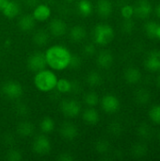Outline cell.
<instances>
[{
	"instance_id": "obj_29",
	"label": "cell",
	"mask_w": 160,
	"mask_h": 161,
	"mask_svg": "<svg viewBox=\"0 0 160 161\" xmlns=\"http://www.w3.org/2000/svg\"><path fill=\"white\" fill-rule=\"evenodd\" d=\"M138 136L143 140H148L151 138L152 136V129L150 127L149 125H147L146 123H141L137 130Z\"/></svg>"
},
{
	"instance_id": "obj_41",
	"label": "cell",
	"mask_w": 160,
	"mask_h": 161,
	"mask_svg": "<svg viewBox=\"0 0 160 161\" xmlns=\"http://www.w3.org/2000/svg\"><path fill=\"white\" fill-rule=\"evenodd\" d=\"M16 110H17V112H18L20 115L23 116V115H25V114H26V112H27V108H26L25 105L21 104V105H19V106L17 107Z\"/></svg>"
},
{
	"instance_id": "obj_3",
	"label": "cell",
	"mask_w": 160,
	"mask_h": 161,
	"mask_svg": "<svg viewBox=\"0 0 160 161\" xmlns=\"http://www.w3.org/2000/svg\"><path fill=\"white\" fill-rule=\"evenodd\" d=\"M114 30L109 25L99 24L93 29V40L99 45H107L114 39Z\"/></svg>"
},
{
	"instance_id": "obj_27",
	"label": "cell",
	"mask_w": 160,
	"mask_h": 161,
	"mask_svg": "<svg viewBox=\"0 0 160 161\" xmlns=\"http://www.w3.org/2000/svg\"><path fill=\"white\" fill-rule=\"evenodd\" d=\"M40 127H41V130L42 133L49 134L55 128V122L50 117H44L40 124Z\"/></svg>"
},
{
	"instance_id": "obj_32",
	"label": "cell",
	"mask_w": 160,
	"mask_h": 161,
	"mask_svg": "<svg viewBox=\"0 0 160 161\" xmlns=\"http://www.w3.org/2000/svg\"><path fill=\"white\" fill-rule=\"evenodd\" d=\"M85 103L89 106V107H95L98 105L99 103V96L97 95V93L95 92H88L86 95H85Z\"/></svg>"
},
{
	"instance_id": "obj_42",
	"label": "cell",
	"mask_w": 160,
	"mask_h": 161,
	"mask_svg": "<svg viewBox=\"0 0 160 161\" xmlns=\"http://www.w3.org/2000/svg\"><path fill=\"white\" fill-rule=\"evenodd\" d=\"M25 3L28 7H36L37 5H39V0H25Z\"/></svg>"
},
{
	"instance_id": "obj_44",
	"label": "cell",
	"mask_w": 160,
	"mask_h": 161,
	"mask_svg": "<svg viewBox=\"0 0 160 161\" xmlns=\"http://www.w3.org/2000/svg\"><path fill=\"white\" fill-rule=\"evenodd\" d=\"M8 0H0V10L3 9V8L5 7V5L8 3Z\"/></svg>"
},
{
	"instance_id": "obj_46",
	"label": "cell",
	"mask_w": 160,
	"mask_h": 161,
	"mask_svg": "<svg viewBox=\"0 0 160 161\" xmlns=\"http://www.w3.org/2000/svg\"><path fill=\"white\" fill-rule=\"evenodd\" d=\"M157 87L160 89V75L157 76Z\"/></svg>"
},
{
	"instance_id": "obj_5",
	"label": "cell",
	"mask_w": 160,
	"mask_h": 161,
	"mask_svg": "<svg viewBox=\"0 0 160 161\" xmlns=\"http://www.w3.org/2000/svg\"><path fill=\"white\" fill-rule=\"evenodd\" d=\"M1 92L8 99H18L23 94V88L16 81H7L2 85Z\"/></svg>"
},
{
	"instance_id": "obj_39",
	"label": "cell",
	"mask_w": 160,
	"mask_h": 161,
	"mask_svg": "<svg viewBox=\"0 0 160 161\" xmlns=\"http://www.w3.org/2000/svg\"><path fill=\"white\" fill-rule=\"evenodd\" d=\"M83 52H84V54H85L86 56L91 57V56L94 55V53H95V47H94V45H93V44L89 43V44H87V45L84 47Z\"/></svg>"
},
{
	"instance_id": "obj_30",
	"label": "cell",
	"mask_w": 160,
	"mask_h": 161,
	"mask_svg": "<svg viewBox=\"0 0 160 161\" xmlns=\"http://www.w3.org/2000/svg\"><path fill=\"white\" fill-rule=\"evenodd\" d=\"M158 24L155 21H149L144 25V32L150 39H156V30Z\"/></svg>"
},
{
	"instance_id": "obj_35",
	"label": "cell",
	"mask_w": 160,
	"mask_h": 161,
	"mask_svg": "<svg viewBox=\"0 0 160 161\" xmlns=\"http://www.w3.org/2000/svg\"><path fill=\"white\" fill-rule=\"evenodd\" d=\"M23 157L20 151L16 150V149H11L9 150L7 155H6V159L9 161H20L22 160Z\"/></svg>"
},
{
	"instance_id": "obj_2",
	"label": "cell",
	"mask_w": 160,
	"mask_h": 161,
	"mask_svg": "<svg viewBox=\"0 0 160 161\" xmlns=\"http://www.w3.org/2000/svg\"><path fill=\"white\" fill-rule=\"evenodd\" d=\"M58 77L54 74V72L50 70L43 69L36 73L34 77V84L36 88L41 92H51L56 89Z\"/></svg>"
},
{
	"instance_id": "obj_4",
	"label": "cell",
	"mask_w": 160,
	"mask_h": 161,
	"mask_svg": "<svg viewBox=\"0 0 160 161\" xmlns=\"http://www.w3.org/2000/svg\"><path fill=\"white\" fill-rule=\"evenodd\" d=\"M27 68L29 71L37 73L39 71H41L46 68L47 62L45 58V54L41 52H35L32 55H30L27 58L26 62Z\"/></svg>"
},
{
	"instance_id": "obj_37",
	"label": "cell",
	"mask_w": 160,
	"mask_h": 161,
	"mask_svg": "<svg viewBox=\"0 0 160 161\" xmlns=\"http://www.w3.org/2000/svg\"><path fill=\"white\" fill-rule=\"evenodd\" d=\"M121 14L124 19H130L134 15V8L131 5H124L121 9Z\"/></svg>"
},
{
	"instance_id": "obj_17",
	"label": "cell",
	"mask_w": 160,
	"mask_h": 161,
	"mask_svg": "<svg viewBox=\"0 0 160 161\" xmlns=\"http://www.w3.org/2000/svg\"><path fill=\"white\" fill-rule=\"evenodd\" d=\"M35 21L36 20L34 19L33 15L25 14L20 17L18 21V27L24 32H28L32 30L33 27L35 26Z\"/></svg>"
},
{
	"instance_id": "obj_12",
	"label": "cell",
	"mask_w": 160,
	"mask_h": 161,
	"mask_svg": "<svg viewBox=\"0 0 160 161\" xmlns=\"http://www.w3.org/2000/svg\"><path fill=\"white\" fill-rule=\"evenodd\" d=\"M49 31L55 37L63 36L67 32V25L61 19H54L49 24Z\"/></svg>"
},
{
	"instance_id": "obj_6",
	"label": "cell",
	"mask_w": 160,
	"mask_h": 161,
	"mask_svg": "<svg viewBox=\"0 0 160 161\" xmlns=\"http://www.w3.org/2000/svg\"><path fill=\"white\" fill-rule=\"evenodd\" d=\"M144 67L152 73L160 71V50L154 49L147 54L144 59Z\"/></svg>"
},
{
	"instance_id": "obj_40",
	"label": "cell",
	"mask_w": 160,
	"mask_h": 161,
	"mask_svg": "<svg viewBox=\"0 0 160 161\" xmlns=\"http://www.w3.org/2000/svg\"><path fill=\"white\" fill-rule=\"evenodd\" d=\"M57 159L58 161H73L74 160V158L70 154H68V153H62V154H60L58 157Z\"/></svg>"
},
{
	"instance_id": "obj_14",
	"label": "cell",
	"mask_w": 160,
	"mask_h": 161,
	"mask_svg": "<svg viewBox=\"0 0 160 161\" xmlns=\"http://www.w3.org/2000/svg\"><path fill=\"white\" fill-rule=\"evenodd\" d=\"M113 55L110 51L108 50H103L101 51L96 58V62L98 64L99 67L103 68V69H108L109 67H111V65L113 64Z\"/></svg>"
},
{
	"instance_id": "obj_26",
	"label": "cell",
	"mask_w": 160,
	"mask_h": 161,
	"mask_svg": "<svg viewBox=\"0 0 160 161\" xmlns=\"http://www.w3.org/2000/svg\"><path fill=\"white\" fill-rule=\"evenodd\" d=\"M87 83L91 86V87H98L102 84L103 82V78L102 75L96 72V71H91L88 75H87Z\"/></svg>"
},
{
	"instance_id": "obj_24",
	"label": "cell",
	"mask_w": 160,
	"mask_h": 161,
	"mask_svg": "<svg viewBox=\"0 0 160 161\" xmlns=\"http://www.w3.org/2000/svg\"><path fill=\"white\" fill-rule=\"evenodd\" d=\"M77 10L84 17L90 16L92 13V4H91V2L90 0H80L77 3Z\"/></svg>"
},
{
	"instance_id": "obj_8",
	"label": "cell",
	"mask_w": 160,
	"mask_h": 161,
	"mask_svg": "<svg viewBox=\"0 0 160 161\" xmlns=\"http://www.w3.org/2000/svg\"><path fill=\"white\" fill-rule=\"evenodd\" d=\"M33 151L39 156H45L51 150V143L49 140L44 135H40L36 137L33 142Z\"/></svg>"
},
{
	"instance_id": "obj_28",
	"label": "cell",
	"mask_w": 160,
	"mask_h": 161,
	"mask_svg": "<svg viewBox=\"0 0 160 161\" xmlns=\"http://www.w3.org/2000/svg\"><path fill=\"white\" fill-rule=\"evenodd\" d=\"M56 89L60 93L71 92H72V82L69 81L68 79H65V78L58 79L57 85H56Z\"/></svg>"
},
{
	"instance_id": "obj_11",
	"label": "cell",
	"mask_w": 160,
	"mask_h": 161,
	"mask_svg": "<svg viewBox=\"0 0 160 161\" xmlns=\"http://www.w3.org/2000/svg\"><path fill=\"white\" fill-rule=\"evenodd\" d=\"M59 134L63 139L68 141H73L77 137L78 129L76 125H74L73 123L65 122L61 125L59 128Z\"/></svg>"
},
{
	"instance_id": "obj_16",
	"label": "cell",
	"mask_w": 160,
	"mask_h": 161,
	"mask_svg": "<svg viewBox=\"0 0 160 161\" xmlns=\"http://www.w3.org/2000/svg\"><path fill=\"white\" fill-rule=\"evenodd\" d=\"M124 77L128 84H137L141 79V73L140 69H138L137 67H128L124 71Z\"/></svg>"
},
{
	"instance_id": "obj_38",
	"label": "cell",
	"mask_w": 160,
	"mask_h": 161,
	"mask_svg": "<svg viewBox=\"0 0 160 161\" xmlns=\"http://www.w3.org/2000/svg\"><path fill=\"white\" fill-rule=\"evenodd\" d=\"M80 65H81V58H80V57L77 56V55H72L69 67H71L73 69H77V68L80 67Z\"/></svg>"
},
{
	"instance_id": "obj_43",
	"label": "cell",
	"mask_w": 160,
	"mask_h": 161,
	"mask_svg": "<svg viewBox=\"0 0 160 161\" xmlns=\"http://www.w3.org/2000/svg\"><path fill=\"white\" fill-rule=\"evenodd\" d=\"M156 39H158L160 41V25H157V30H156Z\"/></svg>"
},
{
	"instance_id": "obj_36",
	"label": "cell",
	"mask_w": 160,
	"mask_h": 161,
	"mask_svg": "<svg viewBox=\"0 0 160 161\" xmlns=\"http://www.w3.org/2000/svg\"><path fill=\"white\" fill-rule=\"evenodd\" d=\"M108 131L111 135L113 136H119L123 132V126L120 123L118 122H113L109 125L108 126Z\"/></svg>"
},
{
	"instance_id": "obj_15",
	"label": "cell",
	"mask_w": 160,
	"mask_h": 161,
	"mask_svg": "<svg viewBox=\"0 0 160 161\" xmlns=\"http://www.w3.org/2000/svg\"><path fill=\"white\" fill-rule=\"evenodd\" d=\"M96 10L98 15L102 18H108L111 15L113 6L110 0H98L96 4Z\"/></svg>"
},
{
	"instance_id": "obj_7",
	"label": "cell",
	"mask_w": 160,
	"mask_h": 161,
	"mask_svg": "<svg viewBox=\"0 0 160 161\" xmlns=\"http://www.w3.org/2000/svg\"><path fill=\"white\" fill-rule=\"evenodd\" d=\"M60 109L66 117L74 118L80 113L81 106L75 100H63L60 104Z\"/></svg>"
},
{
	"instance_id": "obj_20",
	"label": "cell",
	"mask_w": 160,
	"mask_h": 161,
	"mask_svg": "<svg viewBox=\"0 0 160 161\" xmlns=\"http://www.w3.org/2000/svg\"><path fill=\"white\" fill-rule=\"evenodd\" d=\"M87 36L86 29L81 26V25H74L71 30H70V38L73 42H79L83 41Z\"/></svg>"
},
{
	"instance_id": "obj_9",
	"label": "cell",
	"mask_w": 160,
	"mask_h": 161,
	"mask_svg": "<svg viewBox=\"0 0 160 161\" xmlns=\"http://www.w3.org/2000/svg\"><path fill=\"white\" fill-rule=\"evenodd\" d=\"M101 107L103 110L108 114L115 113L120 108V100L112 94L105 95L101 100Z\"/></svg>"
},
{
	"instance_id": "obj_34",
	"label": "cell",
	"mask_w": 160,
	"mask_h": 161,
	"mask_svg": "<svg viewBox=\"0 0 160 161\" xmlns=\"http://www.w3.org/2000/svg\"><path fill=\"white\" fill-rule=\"evenodd\" d=\"M135 29V23L130 19H124L122 25V30L126 34H131Z\"/></svg>"
},
{
	"instance_id": "obj_48",
	"label": "cell",
	"mask_w": 160,
	"mask_h": 161,
	"mask_svg": "<svg viewBox=\"0 0 160 161\" xmlns=\"http://www.w3.org/2000/svg\"><path fill=\"white\" fill-rule=\"evenodd\" d=\"M68 1H73V0H68Z\"/></svg>"
},
{
	"instance_id": "obj_33",
	"label": "cell",
	"mask_w": 160,
	"mask_h": 161,
	"mask_svg": "<svg viewBox=\"0 0 160 161\" xmlns=\"http://www.w3.org/2000/svg\"><path fill=\"white\" fill-rule=\"evenodd\" d=\"M110 148V144L106 140H99L95 144V149L99 154H106L108 152Z\"/></svg>"
},
{
	"instance_id": "obj_23",
	"label": "cell",
	"mask_w": 160,
	"mask_h": 161,
	"mask_svg": "<svg viewBox=\"0 0 160 161\" xmlns=\"http://www.w3.org/2000/svg\"><path fill=\"white\" fill-rule=\"evenodd\" d=\"M33 42L38 46H43L49 42V35L43 29H39L33 35Z\"/></svg>"
},
{
	"instance_id": "obj_10",
	"label": "cell",
	"mask_w": 160,
	"mask_h": 161,
	"mask_svg": "<svg viewBox=\"0 0 160 161\" xmlns=\"http://www.w3.org/2000/svg\"><path fill=\"white\" fill-rule=\"evenodd\" d=\"M133 8L134 15L143 20L147 19L153 11V7L149 0H139Z\"/></svg>"
},
{
	"instance_id": "obj_13",
	"label": "cell",
	"mask_w": 160,
	"mask_h": 161,
	"mask_svg": "<svg viewBox=\"0 0 160 161\" xmlns=\"http://www.w3.org/2000/svg\"><path fill=\"white\" fill-rule=\"evenodd\" d=\"M32 15L36 21L44 22L51 16V8L45 4H39L35 7Z\"/></svg>"
},
{
	"instance_id": "obj_22",
	"label": "cell",
	"mask_w": 160,
	"mask_h": 161,
	"mask_svg": "<svg viewBox=\"0 0 160 161\" xmlns=\"http://www.w3.org/2000/svg\"><path fill=\"white\" fill-rule=\"evenodd\" d=\"M34 132V126L30 122H21L17 125V133L21 137H29Z\"/></svg>"
},
{
	"instance_id": "obj_47",
	"label": "cell",
	"mask_w": 160,
	"mask_h": 161,
	"mask_svg": "<svg viewBox=\"0 0 160 161\" xmlns=\"http://www.w3.org/2000/svg\"><path fill=\"white\" fill-rule=\"evenodd\" d=\"M158 141H159V142H160V131H159V133H158Z\"/></svg>"
},
{
	"instance_id": "obj_25",
	"label": "cell",
	"mask_w": 160,
	"mask_h": 161,
	"mask_svg": "<svg viewBox=\"0 0 160 161\" xmlns=\"http://www.w3.org/2000/svg\"><path fill=\"white\" fill-rule=\"evenodd\" d=\"M147 153H148V147L146 144H144L142 142H138V143L134 144L131 148L132 156L137 158L145 157L147 155Z\"/></svg>"
},
{
	"instance_id": "obj_19",
	"label": "cell",
	"mask_w": 160,
	"mask_h": 161,
	"mask_svg": "<svg viewBox=\"0 0 160 161\" xmlns=\"http://www.w3.org/2000/svg\"><path fill=\"white\" fill-rule=\"evenodd\" d=\"M82 119L88 125H96L99 122L100 116H99L98 111L95 108L91 107L90 108H87L86 110H84V112L82 114Z\"/></svg>"
},
{
	"instance_id": "obj_1",
	"label": "cell",
	"mask_w": 160,
	"mask_h": 161,
	"mask_svg": "<svg viewBox=\"0 0 160 161\" xmlns=\"http://www.w3.org/2000/svg\"><path fill=\"white\" fill-rule=\"evenodd\" d=\"M71 57V52L62 45L51 46L45 53L47 65L56 71H61L69 67Z\"/></svg>"
},
{
	"instance_id": "obj_45",
	"label": "cell",
	"mask_w": 160,
	"mask_h": 161,
	"mask_svg": "<svg viewBox=\"0 0 160 161\" xmlns=\"http://www.w3.org/2000/svg\"><path fill=\"white\" fill-rule=\"evenodd\" d=\"M156 14H157V16L160 19V3L157 6V8H156Z\"/></svg>"
},
{
	"instance_id": "obj_21",
	"label": "cell",
	"mask_w": 160,
	"mask_h": 161,
	"mask_svg": "<svg viewBox=\"0 0 160 161\" xmlns=\"http://www.w3.org/2000/svg\"><path fill=\"white\" fill-rule=\"evenodd\" d=\"M151 100V93L146 89H139L135 92V101L137 104L144 106L147 105Z\"/></svg>"
},
{
	"instance_id": "obj_31",
	"label": "cell",
	"mask_w": 160,
	"mask_h": 161,
	"mask_svg": "<svg viewBox=\"0 0 160 161\" xmlns=\"http://www.w3.org/2000/svg\"><path fill=\"white\" fill-rule=\"evenodd\" d=\"M148 115L152 123L160 125V105H156L152 107L148 112Z\"/></svg>"
},
{
	"instance_id": "obj_18",
	"label": "cell",
	"mask_w": 160,
	"mask_h": 161,
	"mask_svg": "<svg viewBox=\"0 0 160 161\" xmlns=\"http://www.w3.org/2000/svg\"><path fill=\"white\" fill-rule=\"evenodd\" d=\"M20 5L15 2V1H8V3L5 5V7L3 8L2 9V12L3 14L8 18V19H12V18H15L19 12H20Z\"/></svg>"
}]
</instances>
